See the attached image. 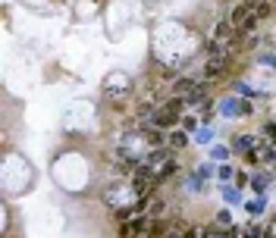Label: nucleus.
Here are the masks:
<instances>
[{
    "mask_svg": "<svg viewBox=\"0 0 276 238\" xmlns=\"http://www.w3.org/2000/svg\"><path fill=\"white\" fill-rule=\"evenodd\" d=\"M182 107H185V97H173V101H167V104H163V107L154 113V125H157V129H169V125L179 119V110H182Z\"/></svg>",
    "mask_w": 276,
    "mask_h": 238,
    "instance_id": "nucleus-1",
    "label": "nucleus"
},
{
    "mask_svg": "<svg viewBox=\"0 0 276 238\" xmlns=\"http://www.w3.org/2000/svg\"><path fill=\"white\" fill-rule=\"evenodd\" d=\"M185 144H188V132H185V129H173V132L167 135V148H169V150H182Z\"/></svg>",
    "mask_w": 276,
    "mask_h": 238,
    "instance_id": "nucleus-2",
    "label": "nucleus"
},
{
    "mask_svg": "<svg viewBox=\"0 0 276 238\" xmlns=\"http://www.w3.org/2000/svg\"><path fill=\"white\" fill-rule=\"evenodd\" d=\"M229 35H232V22H229V19H226V22H216V25H214V41H216V44H226Z\"/></svg>",
    "mask_w": 276,
    "mask_h": 238,
    "instance_id": "nucleus-3",
    "label": "nucleus"
},
{
    "mask_svg": "<svg viewBox=\"0 0 276 238\" xmlns=\"http://www.w3.org/2000/svg\"><path fill=\"white\" fill-rule=\"evenodd\" d=\"M254 144H258V138H251V135H235L232 148L239 150V154H248V150H254Z\"/></svg>",
    "mask_w": 276,
    "mask_h": 238,
    "instance_id": "nucleus-4",
    "label": "nucleus"
},
{
    "mask_svg": "<svg viewBox=\"0 0 276 238\" xmlns=\"http://www.w3.org/2000/svg\"><path fill=\"white\" fill-rule=\"evenodd\" d=\"M144 138H148V144H151V148H160V144H163V135H160V129H157V125H151V129H148V125H144Z\"/></svg>",
    "mask_w": 276,
    "mask_h": 238,
    "instance_id": "nucleus-5",
    "label": "nucleus"
},
{
    "mask_svg": "<svg viewBox=\"0 0 276 238\" xmlns=\"http://www.w3.org/2000/svg\"><path fill=\"white\" fill-rule=\"evenodd\" d=\"M242 238H264V229H261L258 223H248V226L242 229Z\"/></svg>",
    "mask_w": 276,
    "mask_h": 238,
    "instance_id": "nucleus-6",
    "label": "nucleus"
},
{
    "mask_svg": "<svg viewBox=\"0 0 276 238\" xmlns=\"http://www.w3.org/2000/svg\"><path fill=\"white\" fill-rule=\"evenodd\" d=\"M270 10H273V6L267 3V0H258V3H254V19H267V16H270Z\"/></svg>",
    "mask_w": 276,
    "mask_h": 238,
    "instance_id": "nucleus-7",
    "label": "nucleus"
},
{
    "mask_svg": "<svg viewBox=\"0 0 276 238\" xmlns=\"http://www.w3.org/2000/svg\"><path fill=\"white\" fill-rule=\"evenodd\" d=\"M264 138H267V141H276V122H273V119H270V122H264Z\"/></svg>",
    "mask_w": 276,
    "mask_h": 238,
    "instance_id": "nucleus-8",
    "label": "nucleus"
},
{
    "mask_svg": "<svg viewBox=\"0 0 276 238\" xmlns=\"http://www.w3.org/2000/svg\"><path fill=\"white\" fill-rule=\"evenodd\" d=\"M254 191H258V194L267 191V176H254Z\"/></svg>",
    "mask_w": 276,
    "mask_h": 238,
    "instance_id": "nucleus-9",
    "label": "nucleus"
},
{
    "mask_svg": "<svg viewBox=\"0 0 276 238\" xmlns=\"http://www.w3.org/2000/svg\"><path fill=\"white\" fill-rule=\"evenodd\" d=\"M261 210H264V201H261V197H258V201H251V204H248V213H251V216H258Z\"/></svg>",
    "mask_w": 276,
    "mask_h": 238,
    "instance_id": "nucleus-10",
    "label": "nucleus"
},
{
    "mask_svg": "<svg viewBox=\"0 0 276 238\" xmlns=\"http://www.w3.org/2000/svg\"><path fill=\"white\" fill-rule=\"evenodd\" d=\"M214 157H216V160H223V157H229V148H214Z\"/></svg>",
    "mask_w": 276,
    "mask_h": 238,
    "instance_id": "nucleus-11",
    "label": "nucleus"
},
{
    "mask_svg": "<svg viewBox=\"0 0 276 238\" xmlns=\"http://www.w3.org/2000/svg\"><path fill=\"white\" fill-rule=\"evenodd\" d=\"M261 63H264V66H273V69H276V54H270V57H261Z\"/></svg>",
    "mask_w": 276,
    "mask_h": 238,
    "instance_id": "nucleus-12",
    "label": "nucleus"
},
{
    "mask_svg": "<svg viewBox=\"0 0 276 238\" xmlns=\"http://www.w3.org/2000/svg\"><path fill=\"white\" fill-rule=\"evenodd\" d=\"M198 141H201V144H207V141H210V129H204V132H198Z\"/></svg>",
    "mask_w": 276,
    "mask_h": 238,
    "instance_id": "nucleus-13",
    "label": "nucleus"
},
{
    "mask_svg": "<svg viewBox=\"0 0 276 238\" xmlns=\"http://www.w3.org/2000/svg\"><path fill=\"white\" fill-rule=\"evenodd\" d=\"M223 178H232V169H229V166H220V182H223Z\"/></svg>",
    "mask_w": 276,
    "mask_h": 238,
    "instance_id": "nucleus-14",
    "label": "nucleus"
},
{
    "mask_svg": "<svg viewBox=\"0 0 276 238\" xmlns=\"http://www.w3.org/2000/svg\"><path fill=\"white\" fill-rule=\"evenodd\" d=\"M226 201H239V191H235V188H226Z\"/></svg>",
    "mask_w": 276,
    "mask_h": 238,
    "instance_id": "nucleus-15",
    "label": "nucleus"
},
{
    "mask_svg": "<svg viewBox=\"0 0 276 238\" xmlns=\"http://www.w3.org/2000/svg\"><path fill=\"white\" fill-rule=\"evenodd\" d=\"M216 223H220V226H229V213H226V210H223V213L216 216Z\"/></svg>",
    "mask_w": 276,
    "mask_h": 238,
    "instance_id": "nucleus-16",
    "label": "nucleus"
},
{
    "mask_svg": "<svg viewBox=\"0 0 276 238\" xmlns=\"http://www.w3.org/2000/svg\"><path fill=\"white\" fill-rule=\"evenodd\" d=\"M198 176H201V178H207V176H210V163H204V166L198 169Z\"/></svg>",
    "mask_w": 276,
    "mask_h": 238,
    "instance_id": "nucleus-17",
    "label": "nucleus"
},
{
    "mask_svg": "<svg viewBox=\"0 0 276 238\" xmlns=\"http://www.w3.org/2000/svg\"><path fill=\"white\" fill-rule=\"evenodd\" d=\"M242 3H248V6H254V3H258V0H242Z\"/></svg>",
    "mask_w": 276,
    "mask_h": 238,
    "instance_id": "nucleus-18",
    "label": "nucleus"
},
{
    "mask_svg": "<svg viewBox=\"0 0 276 238\" xmlns=\"http://www.w3.org/2000/svg\"><path fill=\"white\" fill-rule=\"evenodd\" d=\"M273 166H276V163H273Z\"/></svg>",
    "mask_w": 276,
    "mask_h": 238,
    "instance_id": "nucleus-19",
    "label": "nucleus"
}]
</instances>
